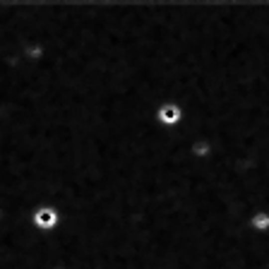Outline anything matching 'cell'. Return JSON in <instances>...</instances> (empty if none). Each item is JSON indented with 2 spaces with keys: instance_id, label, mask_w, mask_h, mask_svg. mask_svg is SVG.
Wrapping results in <instances>:
<instances>
[{
  "instance_id": "obj_1",
  "label": "cell",
  "mask_w": 269,
  "mask_h": 269,
  "mask_svg": "<svg viewBox=\"0 0 269 269\" xmlns=\"http://www.w3.org/2000/svg\"><path fill=\"white\" fill-rule=\"evenodd\" d=\"M55 221H58V214H55V209H51V207H41V209L34 212V224L39 229H51Z\"/></svg>"
},
{
  "instance_id": "obj_2",
  "label": "cell",
  "mask_w": 269,
  "mask_h": 269,
  "mask_svg": "<svg viewBox=\"0 0 269 269\" xmlns=\"http://www.w3.org/2000/svg\"><path fill=\"white\" fill-rule=\"evenodd\" d=\"M161 121H163V123H175V121H178V108L166 106V108L161 111Z\"/></svg>"
}]
</instances>
